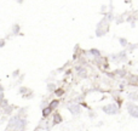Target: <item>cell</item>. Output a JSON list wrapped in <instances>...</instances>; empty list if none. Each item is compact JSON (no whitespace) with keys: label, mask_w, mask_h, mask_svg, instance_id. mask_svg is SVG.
<instances>
[{"label":"cell","mask_w":138,"mask_h":131,"mask_svg":"<svg viewBox=\"0 0 138 131\" xmlns=\"http://www.w3.org/2000/svg\"><path fill=\"white\" fill-rule=\"evenodd\" d=\"M103 112L107 113V114H116L117 113V107H116V104L111 103V104L104 106L103 107Z\"/></svg>","instance_id":"1"},{"label":"cell","mask_w":138,"mask_h":131,"mask_svg":"<svg viewBox=\"0 0 138 131\" xmlns=\"http://www.w3.org/2000/svg\"><path fill=\"white\" fill-rule=\"evenodd\" d=\"M127 110H128V113H130L131 117L138 118V106H136V104H128L127 106Z\"/></svg>","instance_id":"2"},{"label":"cell","mask_w":138,"mask_h":131,"mask_svg":"<svg viewBox=\"0 0 138 131\" xmlns=\"http://www.w3.org/2000/svg\"><path fill=\"white\" fill-rule=\"evenodd\" d=\"M68 109L70 110V113L74 114V115L80 114V106H79V104H75V103L69 104V106H68Z\"/></svg>","instance_id":"3"},{"label":"cell","mask_w":138,"mask_h":131,"mask_svg":"<svg viewBox=\"0 0 138 131\" xmlns=\"http://www.w3.org/2000/svg\"><path fill=\"white\" fill-rule=\"evenodd\" d=\"M19 123H21V119H19L18 117H13V118H11L10 119V121H9V129H12V127H18V125H19Z\"/></svg>","instance_id":"4"},{"label":"cell","mask_w":138,"mask_h":131,"mask_svg":"<svg viewBox=\"0 0 138 131\" xmlns=\"http://www.w3.org/2000/svg\"><path fill=\"white\" fill-rule=\"evenodd\" d=\"M53 120H55V123H56V124H60V123H62V117H61L60 114H58V113H56V115H55Z\"/></svg>","instance_id":"5"},{"label":"cell","mask_w":138,"mask_h":131,"mask_svg":"<svg viewBox=\"0 0 138 131\" xmlns=\"http://www.w3.org/2000/svg\"><path fill=\"white\" fill-rule=\"evenodd\" d=\"M50 113H51V108H50V107H47V108H45V109L43 110V115H44V117H47Z\"/></svg>","instance_id":"6"},{"label":"cell","mask_w":138,"mask_h":131,"mask_svg":"<svg viewBox=\"0 0 138 131\" xmlns=\"http://www.w3.org/2000/svg\"><path fill=\"white\" fill-rule=\"evenodd\" d=\"M57 106H58V101H57V100H55V101H52V102H51L50 108H51V109H53V108H56Z\"/></svg>","instance_id":"7"},{"label":"cell","mask_w":138,"mask_h":131,"mask_svg":"<svg viewBox=\"0 0 138 131\" xmlns=\"http://www.w3.org/2000/svg\"><path fill=\"white\" fill-rule=\"evenodd\" d=\"M77 70H79V73H80V75H86V70H84V69H81V68H77Z\"/></svg>","instance_id":"8"},{"label":"cell","mask_w":138,"mask_h":131,"mask_svg":"<svg viewBox=\"0 0 138 131\" xmlns=\"http://www.w3.org/2000/svg\"><path fill=\"white\" fill-rule=\"evenodd\" d=\"M56 95L57 96H62L63 95V90H61V89L60 90H56Z\"/></svg>","instance_id":"9"},{"label":"cell","mask_w":138,"mask_h":131,"mask_svg":"<svg viewBox=\"0 0 138 131\" xmlns=\"http://www.w3.org/2000/svg\"><path fill=\"white\" fill-rule=\"evenodd\" d=\"M91 52H92L94 56H99V51H98V50H94V49H92V50H91Z\"/></svg>","instance_id":"10"},{"label":"cell","mask_w":138,"mask_h":131,"mask_svg":"<svg viewBox=\"0 0 138 131\" xmlns=\"http://www.w3.org/2000/svg\"><path fill=\"white\" fill-rule=\"evenodd\" d=\"M18 30H19V27L16 24V26L13 27V33H15V34H17V33H18Z\"/></svg>","instance_id":"11"},{"label":"cell","mask_w":138,"mask_h":131,"mask_svg":"<svg viewBox=\"0 0 138 131\" xmlns=\"http://www.w3.org/2000/svg\"><path fill=\"white\" fill-rule=\"evenodd\" d=\"M11 110H12V107H9V108L5 109V113H6V114H10V113H11Z\"/></svg>","instance_id":"12"},{"label":"cell","mask_w":138,"mask_h":131,"mask_svg":"<svg viewBox=\"0 0 138 131\" xmlns=\"http://www.w3.org/2000/svg\"><path fill=\"white\" fill-rule=\"evenodd\" d=\"M120 43H121L122 45H126V40H125V39H120Z\"/></svg>","instance_id":"13"},{"label":"cell","mask_w":138,"mask_h":131,"mask_svg":"<svg viewBox=\"0 0 138 131\" xmlns=\"http://www.w3.org/2000/svg\"><path fill=\"white\" fill-rule=\"evenodd\" d=\"M55 89V85H49V90H53Z\"/></svg>","instance_id":"14"},{"label":"cell","mask_w":138,"mask_h":131,"mask_svg":"<svg viewBox=\"0 0 138 131\" xmlns=\"http://www.w3.org/2000/svg\"><path fill=\"white\" fill-rule=\"evenodd\" d=\"M19 91H21V92H26L27 91V89H24V87H22L21 90H19Z\"/></svg>","instance_id":"15"},{"label":"cell","mask_w":138,"mask_h":131,"mask_svg":"<svg viewBox=\"0 0 138 131\" xmlns=\"http://www.w3.org/2000/svg\"><path fill=\"white\" fill-rule=\"evenodd\" d=\"M1 104H3V106H7V102H6V101H3V103H1Z\"/></svg>","instance_id":"16"},{"label":"cell","mask_w":138,"mask_h":131,"mask_svg":"<svg viewBox=\"0 0 138 131\" xmlns=\"http://www.w3.org/2000/svg\"><path fill=\"white\" fill-rule=\"evenodd\" d=\"M3 45H4V41H3V40H1V41H0V47H1V46H3Z\"/></svg>","instance_id":"17"}]
</instances>
